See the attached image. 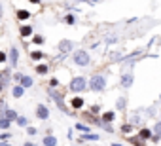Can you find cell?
Masks as SVG:
<instances>
[{
  "mask_svg": "<svg viewBox=\"0 0 161 146\" xmlns=\"http://www.w3.org/2000/svg\"><path fill=\"white\" fill-rule=\"evenodd\" d=\"M87 87H89V80L86 76H74L70 80V84H68V89L74 91V93H80V91H84Z\"/></svg>",
  "mask_w": 161,
  "mask_h": 146,
  "instance_id": "cell-1",
  "label": "cell"
},
{
  "mask_svg": "<svg viewBox=\"0 0 161 146\" xmlns=\"http://www.w3.org/2000/svg\"><path fill=\"white\" fill-rule=\"evenodd\" d=\"M72 59H74V65H78V66H89V63H91V55H89V51H86V49H78V51H74V55H72Z\"/></svg>",
  "mask_w": 161,
  "mask_h": 146,
  "instance_id": "cell-2",
  "label": "cell"
},
{
  "mask_svg": "<svg viewBox=\"0 0 161 146\" xmlns=\"http://www.w3.org/2000/svg\"><path fill=\"white\" fill-rule=\"evenodd\" d=\"M104 87H106V76L104 74H95L89 80V89L91 91H104Z\"/></svg>",
  "mask_w": 161,
  "mask_h": 146,
  "instance_id": "cell-3",
  "label": "cell"
},
{
  "mask_svg": "<svg viewBox=\"0 0 161 146\" xmlns=\"http://www.w3.org/2000/svg\"><path fill=\"white\" fill-rule=\"evenodd\" d=\"M36 118L46 121V120L49 118V108H47L46 104H36Z\"/></svg>",
  "mask_w": 161,
  "mask_h": 146,
  "instance_id": "cell-4",
  "label": "cell"
},
{
  "mask_svg": "<svg viewBox=\"0 0 161 146\" xmlns=\"http://www.w3.org/2000/svg\"><path fill=\"white\" fill-rule=\"evenodd\" d=\"M8 57H10V66H15V65H17V61H19V49H17L15 46H12V48H10Z\"/></svg>",
  "mask_w": 161,
  "mask_h": 146,
  "instance_id": "cell-5",
  "label": "cell"
},
{
  "mask_svg": "<svg viewBox=\"0 0 161 146\" xmlns=\"http://www.w3.org/2000/svg\"><path fill=\"white\" fill-rule=\"evenodd\" d=\"M133 80H135V78H133L131 72H123V76H121V87H125V89L131 87V86H133Z\"/></svg>",
  "mask_w": 161,
  "mask_h": 146,
  "instance_id": "cell-6",
  "label": "cell"
},
{
  "mask_svg": "<svg viewBox=\"0 0 161 146\" xmlns=\"http://www.w3.org/2000/svg\"><path fill=\"white\" fill-rule=\"evenodd\" d=\"M72 48H74V44H72L70 40H61V42H59L61 53H68V51H72Z\"/></svg>",
  "mask_w": 161,
  "mask_h": 146,
  "instance_id": "cell-7",
  "label": "cell"
},
{
  "mask_svg": "<svg viewBox=\"0 0 161 146\" xmlns=\"http://www.w3.org/2000/svg\"><path fill=\"white\" fill-rule=\"evenodd\" d=\"M84 104H86V101H84L82 97H74V99H70V106H72L74 110H80V108H84Z\"/></svg>",
  "mask_w": 161,
  "mask_h": 146,
  "instance_id": "cell-8",
  "label": "cell"
},
{
  "mask_svg": "<svg viewBox=\"0 0 161 146\" xmlns=\"http://www.w3.org/2000/svg\"><path fill=\"white\" fill-rule=\"evenodd\" d=\"M19 86H23L25 89H29V87H32V86H34V80H32L31 76H27V74H25V76H21V82H19Z\"/></svg>",
  "mask_w": 161,
  "mask_h": 146,
  "instance_id": "cell-9",
  "label": "cell"
},
{
  "mask_svg": "<svg viewBox=\"0 0 161 146\" xmlns=\"http://www.w3.org/2000/svg\"><path fill=\"white\" fill-rule=\"evenodd\" d=\"M10 80H12V70L10 68H6V70L0 72V82H2V84H8Z\"/></svg>",
  "mask_w": 161,
  "mask_h": 146,
  "instance_id": "cell-10",
  "label": "cell"
},
{
  "mask_svg": "<svg viewBox=\"0 0 161 146\" xmlns=\"http://www.w3.org/2000/svg\"><path fill=\"white\" fill-rule=\"evenodd\" d=\"M49 97H51V99H53V101H55V103H57V104L63 108V110H64V104H63V97H61L59 93H55L53 89H49Z\"/></svg>",
  "mask_w": 161,
  "mask_h": 146,
  "instance_id": "cell-11",
  "label": "cell"
},
{
  "mask_svg": "<svg viewBox=\"0 0 161 146\" xmlns=\"http://www.w3.org/2000/svg\"><path fill=\"white\" fill-rule=\"evenodd\" d=\"M12 95H14L15 99H21V97L25 95V87H23V86H15V87L12 89Z\"/></svg>",
  "mask_w": 161,
  "mask_h": 146,
  "instance_id": "cell-12",
  "label": "cell"
},
{
  "mask_svg": "<svg viewBox=\"0 0 161 146\" xmlns=\"http://www.w3.org/2000/svg\"><path fill=\"white\" fill-rule=\"evenodd\" d=\"M2 114H4V116H6V118L10 120V121H15V120L19 118V116H17V112H15V110H12V108H6V110H4Z\"/></svg>",
  "mask_w": 161,
  "mask_h": 146,
  "instance_id": "cell-13",
  "label": "cell"
},
{
  "mask_svg": "<svg viewBox=\"0 0 161 146\" xmlns=\"http://www.w3.org/2000/svg\"><path fill=\"white\" fill-rule=\"evenodd\" d=\"M114 120H116V112L108 110V112L103 114V121H104V123H110V121H114Z\"/></svg>",
  "mask_w": 161,
  "mask_h": 146,
  "instance_id": "cell-14",
  "label": "cell"
},
{
  "mask_svg": "<svg viewBox=\"0 0 161 146\" xmlns=\"http://www.w3.org/2000/svg\"><path fill=\"white\" fill-rule=\"evenodd\" d=\"M42 144H44V146H57V138L51 137V135H47V137H44Z\"/></svg>",
  "mask_w": 161,
  "mask_h": 146,
  "instance_id": "cell-15",
  "label": "cell"
},
{
  "mask_svg": "<svg viewBox=\"0 0 161 146\" xmlns=\"http://www.w3.org/2000/svg\"><path fill=\"white\" fill-rule=\"evenodd\" d=\"M12 127V121L6 118V116H2V118H0V129H4V131H8Z\"/></svg>",
  "mask_w": 161,
  "mask_h": 146,
  "instance_id": "cell-16",
  "label": "cell"
},
{
  "mask_svg": "<svg viewBox=\"0 0 161 146\" xmlns=\"http://www.w3.org/2000/svg\"><path fill=\"white\" fill-rule=\"evenodd\" d=\"M153 138H155V140L161 138V121H157V123L153 125Z\"/></svg>",
  "mask_w": 161,
  "mask_h": 146,
  "instance_id": "cell-17",
  "label": "cell"
},
{
  "mask_svg": "<svg viewBox=\"0 0 161 146\" xmlns=\"http://www.w3.org/2000/svg\"><path fill=\"white\" fill-rule=\"evenodd\" d=\"M76 129H78V131H82L84 135H87V133L91 131V127H89V125H86V123H76Z\"/></svg>",
  "mask_w": 161,
  "mask_h": 146,
  "instance_id": "cell-18",
  "label": "cell"
},
{
  "mask_svg": "<svg viewBox=\"0 0 161 146\" xmlns=\"http://www.w3.org/2000/svg\"><path fill=\"white\" fill-rule=\"evenodd\" d=\"M15 123H17L19 127H29V120H27L25 116H19V118L15 120Z\"/></svg>",
  "mask_w": 161,
  "mask_h": 146,
  "instance_id": "cell-19",
  "label": "cell"
},
{
  "mask_svg": "<svg viewBox=\"0 0 161 146\" xmlns=\"http://www.w3.org/2000/svg\"><path fill=\"white\" fill-rule=\"evenodd\" d=\"M17 17H19L21 21H25V19H29V17H31V14H29L27 10H17Z\"/></svg>",
  "mask_w": 161,
  "mask_h": 146,
  "instance_id": "cell-20",
  "label": "cell"
},
{
  "mask_svg": "<svg viewBox=\"0 0 161 146\" xmlns=\"http://www.w3.org/2000/svg\"><path fill=\"white\" fill-rule=\"evenodd\" d=\"M31 34H32V27H29V25L21 27V36H31Z\"/></svg>",
  "mask_w": 161,
  "mask_h": 146,
  "instance_id": "cell-21",
  "label": "cell"
},
{
  "mask_svg": "<svg viewBox=\"0 0 161 146\" xmlns=\"http://www.w3.org/2000/svg\"><path fill=\"white\" fill-rule=\"evenodd\" d=\"M47 70H49L47 65H38V66H36V72H38V74H47Z\"/></svg>",
  "mask_w": 161,
  "mask_h": 146,
  "instance_id": "cell-22",
  "label": "cell"
},
{
  "mask_svg": "<svg viewBox=\"0 0 161 146\" xmlns=\"http://www.w3.org/2000/svg\"><path fill=\"white\" fill-rule=\"evenodd\" d=\"M99 138H101L99 135H89V133H87V135H84L82 138H80V140H82V142H84V140H99Z\"/></svg>",
  "mask_w": 161,
  "mask_h": 146,
  "instance_id": "cell-23",
  "label": "cell"
},
{
  "mask_svg": "<svg viewBox=\"0 0 161 146\" xmlns=\"http://www.w3.org/2000/svg\"><path fill=\"white\" fill-rule=\"evenodd\" d=\"M42 57H44V53H42L40 49H36V51H32V53H31V59H34V61H40Z\"/></svg>",
  "mask_w": 161,
  "mask_h": 146,
  "instance_id": "cell-24",
  "label": "cell"
},
{
  "mask_svg": "<svg viewBox=\"0 0 161 146\" xmlns=\"http://www.w3.org/2000/svg\"><path fill=\"white\" fill-rule=\"evenodd\" d=\"M140 138H152V131L150 129H140Z\"/></svg>",
  "mask_w": 161,
  "mask_h": 146,
  "instance_id": "cell-25",
  "label": "cell"
},
{
  "mask_svg": "<svg viewBox=\"0 0 161 146\" xmlns=\"http://www.w3.org/2000/svg\"><path fill=\"white\" fill-rule=\"evenodd\" d=\"M64 23H68V25H74V23H76V17H74L72 14H68V15H64Z\"/></svg>",
  "mask_w": 161,
  "mask_h": 146,
  "instance_id": "cell-26",
  "label": "cell"
},
{
  "mask_svg": "<svg viewBox=\"0 0 161 146\" xmlns=\"http://www.w3.org/2000/svg\"><path fill=\"white\" fill-rule=\"evenodd\" d=\"M118 110H121V108H125V97H119V101H118Z\"/></svg>",
  "mask_w": 161,
  "mask_h": 146,
  "instance_id": "cell-27",
  "label": "cell"
},
{
  "mask_svg": "<svg viewBox=\"0 0 161 146\" xmlns=\"http://www.w3.org/2000/svg\"><path fill=\"white\" fill-rule=\"evenodd\" d=\"M10 137H12V135H10L8 131H2V133H0V140H10Z\"/></svg>",
  "mask_w": 161,
  "mask_h": 146,
  "instance_id": "cell-28",
  "label": "cell"
},
{
  "mask_svg": "<svg viewBox=\"0 0 161 146\" xmlns=\"http://www.w3.org/2000/svg\"><path fill=\"white\" fill-rule=\"evenodd\" d=\"M32 42H34V44H44V36H40V34H38V36H34V38H32Z\"/></svg>",
  "mask_w": 161,
  "mask_h": 146,
  "instance_id": "cell-29",
  "label": "cell"
},
{
  "mask_svg": "<svg viewBox=\"0 0 161 146\" xmlns=\"http://www.w3.org/2000/svg\"><path fill=\"white\" fill-rule=\"evenodd\" d=\"M27 133H29L31 137H34V135L38 133V129H36V127H27Z\"/></svg>",
  "mask_w": 161,
  "mask_h": 146,
  "instance_id": "cell-30",
  "label": "cell"
},
{
  "mask_svg": "<svg viewBox=\"0 0 161 146\" xmlns=\"http://www.w3.org/2000/svg\"><path fill=\"white\" fill-rule=\"evenodd\" d=\"M57 86H59V80L57 78H51L49 80V87H57Z\"/></svg>",
  "mask_w": 161,
  "mask_h": 146,
  "instance_id": "cell-31",
  "label": "cell"
},
{
  "mask_svg": "<svg viewBox=\"0 0 161 146\" xmlns=\"http://www.w3.org/2000/svg\"><path fill=\"white\" fill-rule=\"evenodd\" d=\"M6 61H8V55L4 51H0V63H6Z\"/></svg>",
  "mask_w": 161,
  "mask_h": 146,
  "instance_id": "cell-32",
  "label": "cell"
},
{
  "mask_svg": "<svg viewBox=\"0 0 161 146\" xmlns=\"http://www.w3.org/2000/svg\"><path fill=\"white\" fill-rule=\"evenodd\" d=\"M131 129H133L131 123H129V125H123V133H131Z\"/></svg>",
  "mask_w": 161,
  "mask_h": 146,
  "instance_id": "cell-33",
  "label": "cell"
},
{
  "mask_svg": "<svg viewBox=\"0 0 161 146\" xmlns=\"http://www.w3.org/2000/svg\"><path fill=\"white\" fill-rule=\"evenodd\" d=\"M0 146H10V142L8 140H0Z\"/></svg>",
  "mask_w": 161,
  "mask_h": 146,
  "instance_id": "cell-34",
  "label": "cell"
},
{
  "mask_svg": "<svg viewBox=\"0 0 161 146\" xmlns=\"http://www.w3.org/2000/svg\"><path fill=\"white\" fill-rule=\"evenodd\" d=\"M2 108H4V101H0V110H2ZM4 110H6V108H4Z\"/></svg>",
  "mask_w": 161,
  "mask_h": 146,
  "instance_id": "cell-35",
  "label": "cell"
},
{
  "mask_svg": "<svg viewBox=\"0 0 161 146\" xmlns=\"http://www.w3.org/2000/svg\"><path fill=\"white\" fill-rule=\"evenodd\" d=\"M23 146H36V144H32V142H27V144H23Z\"/></svg>",
  "mask_w": 161,
  "mask_h": 146,
  "instance_id": "cell-36",
  "label": "cell"
},
{
  "mask_svg": "<svg viewBox=\"0 0 161 146\" xmlns=\"http://www.w3.org/2000/svg\"><path fill=\"white\" fill-rule=\"evenodd\" d=\"M31 2H32V4H38V2H40V0H31Z\"/></svg>",
  "mask_w": 161,
  "mask_h": 146,
  "instance_id": "cell-37",
  "label": "cell"
},
{
  "mask_svg": "<svg viewBox=\"0 0 161 146\" xmlns=\"http://www.w3.org/2000/svg\"><path fill=\"white\" fill-rule=\"evenodd\" d=\"M2 89H4V84H2V82H0V91H2Z\"/></svg>",
  "mask_w": 161,
  "mask_h": 146,
  "instance_id": "cell-38",
  "label": "cell"
},
{
  "mask_svg": "<svg viewBox=\"0 0 161 146\" xmlns=\"http://www.w3.org/2000/svg\"><path fill=\"white\" fill-rule=\"evenodd\" d=\"M76 2H89V0H76Z\"/></svg>",
  "mask_w": 161,
  "mask_h": 146,
  "instance_id": "cell-39",
  "label": "cell"
},
{
  "mask_svg": "<svg viewBox=\"0 0 161 146\" xmlns=\"http://www.w3.org/2000/svg\"><path fill=\"white\" fill-rule=\"evenodd\" d=\"M112 146H121V144H119V142H114V144H112Z\"/></svg>",
  "mask_w": 161,
  "mask_h": 146,
  "instance_id": "cell-40",
  "label": "cell"
},
{
  "mask_svg": "<svg viewBox=\"0 0 161 146\" xmlns=\"http://www.w3.org/2000/svg\"><path fill=\"white\" fill-rule=\"evenodd\" d=\"M159 116H161V110H159Z\"/></svg>",
  "mask_w": 161,
  "mask_h": 146,
  "instance_id": "cell-41",
  "label": "cell"
}]
</instances>
